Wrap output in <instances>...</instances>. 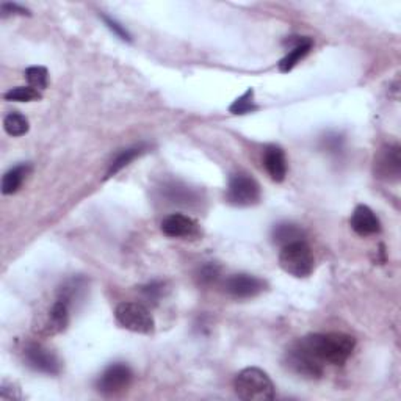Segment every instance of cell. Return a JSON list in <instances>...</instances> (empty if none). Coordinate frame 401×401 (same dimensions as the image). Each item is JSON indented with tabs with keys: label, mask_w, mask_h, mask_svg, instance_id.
I'll use <instances>...</instances> for the list:
<instances>
[{
	"label": "cell",
	"mask_w": 401,
	"mask_h": 401,
	"mask_svg": "<svg viewBox=\"0 0 401 401\" xmlns=\"http://www.w3.org/2000/svg\"><path fill=\"white\" fill-rule=\"evenodd\" d=\"M309 348L323 364L343 365L353 354L356 340L354 337L343 333L328 334H309L304 337Z\"/></svg>",
	"instance_id": "6da1fadb"
},
{
	"label": "cell",
	"mask_w": 401,
	"mask_h": 401,
	"mask_svg": "<svg viewBox=\"0 0 401 401\" xmlns=\"http://www.w3.org/2000/svg\"><path fill=\"white\" fill-rule=\"evenodd\" d=\"M234 389L238 398L246 401H270L274 398V384L264 370L248 367L234 379Z\"/></svg>",
	"instance_id": "7a4b0ae2"
},
{
	"label": "cell",
	"mask_w": 401,
	"mask_h": 401,
	"mask_svg": "<svg viewBox=\"0 0 401 401\" xmlns=\"http://www.w3.org/2000/svg\"><path fill=\"white\" fill-rule=\"evenodd\" d=\"M284 364L290 371L309 379L320 378L323 371H325V364L309 348L304 337L293 342L290 347L287 348L284 354Z\"/></svg>",
	"instance_id": "3957f363"
},
{
	"label": "cell",
	"mask_w": 401,
	"mask_h": 401,
	"mask_svg": "<svg viewBox=\"0 0 401 401\" xmlns=\"http://www.w3.org/2000/svg\"><path fill=\"white\" fill-rule=\"evenodd\" d=\"M314 254L306 242L284 246L279 252V265L293 278H307L314 271Z\"/></svg>",
	"instance_id": "277c9868"
},
{
	"label": "cell",
	"mask_w": 401,
	"mask_h": 401,
	"mask_svg": "<svg viewBox=\"0 0 401 401\" xmlns=\"http://www.w3.org/2000/svg\"><path fill=\"white\" fill-rule=\"evenodd\" d=\"M115 319L124 329L138 334H151L156 323L151 312L140 302H121L115 311Z\"/></svg>",
	"instance_id": "5b68a950"
},
{
	"label": "cell",
	"mask_w": 401,
	"mask_h": 401,
	"mask_svg": "<svg viewBox=\"0 0 401 401\" xmlns=\"http://www.w3.org/2000/svg\"><path fill=\"white\" fill-rule=\"evenodd\" d=\"M226 196L232 206L249 207L259 202L260 187L256 182V179L251 178L249 174L238 173L230 178Z\"/></svg>",
	"instance_id": "8992f818"
},
{
	"label": "cell",
	"mask_w": 401,
	"mask_h": 401,
	"mask_svg": "<svg viewBox=\"0 0 401 401\" xmlns=\"http://www.w3.org/2000/svg\"><path fill=\"white\" fill-rule=\"evenodd\" d=\"M133 373L128 364L116 362L109 365L107 369L102 371L96 383L97 392H101L102 395H118V393L124 392L132 383Z\"/></svg>",
	"instance_id": "52a82bcc"
},
{
	"label": "cell",
	"mask_w": 401,
	"mask_h": 401,
	"mask_svg": "<svg viewBox=\"0 0 401 401\" xmlns=\"http://www.w3.org/2000/svg\"><path fill=\"white\" fill-rule=\"evenodd\" d=\"M375 174L383 180H398L401 174V149L398 144H385L375 156Z\"/></svg>",
	"instance_id": "ba28073f"
},
{
	"label": "cell",
	"mask_w": 401,
	"mask_h": 401,
	"mask_svg": "<svg viewBox=\"0 0 401 401\" xmlns=\"http://www.w3.org/2000/svg\"><path fill=\"white\" fill-rule=\"evenodd\" d=\"M25 364L35 371L46 373V375H58L60 373V361L51 350L41 347L38 343L27 345L24 350Z\"/></svg>",
	"instance_id": "9c48e42d"
},
{
	"label": "cell",
	"mask_w": 401,
	"mask_h": 401,
	"mask_svg": "<svg viewBox=\"0 0 401 401\" xmlns=\"http://www.w3.org/2000/svg\"><path fill=\"white\" fill-rule=\"evenodd\" d=\"M265 283L262 279H259L257 276H252V274H232L226 279L224 283V290L229 293L230 297L234 298H252L259 295L260 292H264Z\"/></svg>",
	"instance_id": "30bf717a"
},
{
	"label": "cell",
	"mask_w": 401,
	"mask_h": 401,
	"mask_svg": "<svg viewBox=\"0 0 401 401\" xmlns=\"http://www.w3.org/2000/svg\"><path fill=\"white\" fill-rule=\"evenodd\" d=\"M161 232L171 238H188L198 235L199 228L193 218L182 214H173L161 221Z\"/></svg>",
	"instance_id": "8fae6325"
},
{
	"label": "cell",
	"mask_w": 401,
	"mask_h": 401,
	"mask_svg": "<svg viewBox=\"0 0 401 401\" xmlns=\"http://www.w3.org/2000/svg\"><path fill=\"white\" fill-rule=\"evenodd\" d=\"M351 228L357 235L367 237L378 234L381 230V223H379L375 212L367 206H357L351 215Z\"/></svg>",
	"instance_id": "7c38bea8"
},
{
	"label": "cell",
	"mask_w": 401,
	"mask_h": 401,
	"mask_svg": "<svg viewBox=\"0 0 401 401\" xmlns=\"http://www.w3.org/2000/svg\"><path fill=\"white\" fill-rule=\"evenodd\" d=\"M264 166L274 182H283L287 175V159L283 147L270 144L264 151Z\"/></svg>",
	"instance_id": "4fadbf2b"
},
{
	"label": "cell",
	"mask_w": 401,
	"mask_h": 401,
	"mask_svg": "<svg viewBox=\"0 0 401 401\" xmlns=\"http://www.w3.org/2000/svg\"><path fill=\"white\" fill-rule=\"evenodd\" d=\"M69 302L57 298V301L54 302V306L51 311H49V319H47V334H58L61 331H65L69 321Z\"/></svg>",
	"instance_id": "5bb4252c"
},
{
	"label": "cell",
	"mask_w": 401,
	"mask_h": 401,
	"mask_svg": "<svg viewBox=\"0 0 401 401\" xmlns=\"http://www.w3.org/2000/svg\"><path fill=\"white\" fill-rule=\"evenodd\" d=\"M304 230L298 224L293 223H279L271 230L273 242L279 246H287L297 242H304Z\"/></svg>",
	"instance_id": "9a60e30c"
},
{
	"label": "cell",
	"mask_w": 401,
	"mask_h": 401,
	"mask_svg": "<svg viewBox=\"0 0 401 401\" xmlns=\"http://www.w3.org/2000/svg\"><path fill=\"white\" fill-rule=\"evenodd\" d=\"M312 49V39L311 38H298L295 41L293 47L288 51L285 57L279 61V69L283 73H288L298 65V63L306 57V55L311 52Z\"/></svg>",
	"instance_id": "2e32d148"
},
{
	"label": "cell",
	"mask_w": 401,
	"mask_h": 401,
	"mask_svg": "<svg viewBox=\"0 0 401 401\" xmlns=\"http://www.w3.org/2000/svg\"><path fill=\"white\" fill-rule=\"evenodd\" d=\"M30 170L32 166L29 164H20L15 168H11L10 171H6L2 179V193L4 195L16 193L20 185L24 184V180L27 179Z\"/></svg>",
	"instance_id": "e0dca14e"
},
{
	"label": "cell",
	"mask_w": 401,
	"mask_h": 401,
	"mask_svg": "<svg viewBox=\"0 0 401 401\" xmlns=\"http://www.w3.org/2000/svg\"><path fill=\"white\" fill-rule=\"evenodd\" d=\"M4 129L11 137H23L30 129L29 119L18 111H11L4 119Z\"/></svg>",
	"instance_id": "ac0fdd59"
},
{
	"label": "cell",
	"mask_w": 401,
	"mask_h": 401,
	"mask_svg": "<svg viewBox=\"0 0 401 401\" xmlns=\"http://www.w3.org/2000/svg\"><path fill=\"white\" fill-rule=\"evenodd\" d=\"M143 151H144L143 146H135V147H130V149H124L121 154H118L116 159L111 161V165L105 178H111V175H115L116 173L121 171L124 166H128L130 161L135 160Z\"/></svg>",
	"instance_id": "d6986e66"
},
{
	"label": "cell",
	"mask_w": 401,
	"mask_h": 401,
	"mask_svg": "<svg viewBox=\"0 0 401 401\" xmlns=\"http://www.w3.org/2000/svg\"><path fill=\"white\" fill-rule=\"evenodd\" d=\"M5 99L11 102H33L41 99V93L32 87H16L6 91Z\"/></svg>",
	"instance_id": "ffe728a7"
},
{
	"label": "cell",
	"mask_w": 401,
	"mask_h": 401,
	"mask_svg": "<svg viewBox=\"0 0 401 401\" xmlns=\"http://www.w3.org/2000/svg\"><path fill=\"white\" fill-rule=\"evenodd\" d=\"M25 79L35 90H46L49 85V73L44 66H30L25 71Z\"/></svg>",
	"instance_id": "44dd1931"
},
{
	"label": "cell",
	"mask_w": 401,
	"mask_h": 401,
	"mask_svg": "<svg viewBox=\"0 0 401 401\" xmlns=\"http://www.w3.org/2000/svg\"><path fill=\"white\" fill-rule=\"evenodd\" d=\"M252 97H254V90L249 88L248 91L243 96L238 97V99L234 101V104L229 107V111L234 115H246V113H251V111H256L257 110V105L252 101Z\"/></svg>",
	"instance_id": "7402d4cb"
},
{
	"label": "cell",
	"mask_w": 401,
	"mask_h": 401,
	"mask_svg": "<svg viewBox=\"0 0 401 401\" xmlns=\"http://www.w3.org/2000/svg\"><path fill=\"white\" fill-rule=\"evenodd\" d=\"M168 188H170V193H168V199H170L171 202L188 204L190 201L195 199V195L190 192L187 187L171 185V187H168Z\"/></svg>",
	"instance_id": "603a6c76"
},
{
	"label": "cell",
	"mask_w": 401,
	"mask_h": 401,
	"mask_svg": "<svg viewBox=\"0 0 401 401\" xmlns=\"http://www.w3.org/2000/svg\"><path fill=\"white\" fill-rule=\"evenodd\" d=\"M218 276H220V266H218L216 264L204 265L202 269L199 270V274H198L199 283L204 284V285L215 283V280L218 279Z\"/></svg>",
	"instance_id": "cb8c5ba5"
},
{
	"label": "cell",
	"mask_w": 401,
	"mask_h": 401,
	"mask_svg": "<svg viewBox=\"0 0 401 401\" xmlns=\"http://www.w3.org/2000/svg\"><path fill=\"white\" fill-rule=\"evenodd\" d=\"M102 19H104V23L107 24L109 29L116 35V37H119V38H121L123 41H130V35H129V32L125 30L121 24H118L115 19H111V18H109V16H105V15L102 16Z\"/></svg>",
	"instance_id": "d4e9b609"
},
{
	"label": "cell",
	"mask_w": 401,
	"mask_h": 401,
	"mask_svg": "<svg viewBox=\"0 0 401 401\" xmlns=\"http://www.w3.org/2000/svg\"><path fill=\"white\" fill-rule=\"evenodd\" d=\"M161 288H164V285L159 284V283H152L149 285H144L142 287V293L146 297V300H152V301H157L160 298V295H161Z\"/></svg>",
	"instance_id": "484cf974"
},
{
	"label": "cell",
	"mask_w": 401,
	"mask_h": 401,
	"mask_svg": "<svg viewBox=\"0 0 401 401\" xmlns=\"http://www.w3.org/2000/svg\"><path fill=\"white\" fill-rule=\"evenodd\" d=\"M0 8H2L4 16L8 15V11L15 13V15H29V10H25V8H23V6H19L16 4H4L2 6H0Z\"/></svg>",
	"instance_id": "4316f807"
},
{
	"label": "cell",
	"mask_w": 401,
	"mask_h": 401,
	"mask_svg": "<svg viewBox=\"0 0 401 401\" xmlns=\"http://www.w3.org/2000/svg\"><path fill=\"white\" fill-rule=\"evenodd\" d=\"M342 137H337V135H334V137H328V138H325V146H326V149H329V151H339L340 147H342Z\"/></svg>",
	"instance_id": "83f0119b"
}]
</instances>
